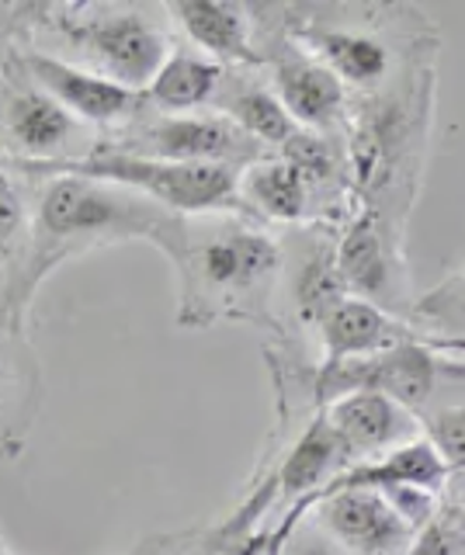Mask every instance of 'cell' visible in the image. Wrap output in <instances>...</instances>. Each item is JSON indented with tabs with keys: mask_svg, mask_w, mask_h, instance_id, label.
I'll list each match as a JSON object with an SVG mask.
<instances>
[{
	"mask_svg": "<svg viewBox=\"0 0 465 555\" xmlns=\"http://www.w3.org/2000/svg\"><path fill=\"white\" fill-rule=\"evenodd\" d=\"M178 274V326L209 330L216 323L264 326L274 337L285 240L247 216L175 219L157 243Z\"/></svg>",
	"mask_w": 465,
	"mask_h": 555,
	"instance_id": "obj_1",
	"label": "cell"
},
{
	"mask_svg": "<svg viewBox=\"0 0 465 555\" xmlns=\"http://www.w3.org/2000/svg\"><path fill=\"white\" fill-rule=\"evenodd\" d=\"M438 112V63L410 69L386 91L351 101L344 129L354 202L406 233L417 208Z\"/></svg>",
	"mask_w": 465,
	"mask_h": 555,
	"instance_id": "obj_2",
	"label": "cell"
},
{
	"mask_svg": "<svg viewBox=\"0 0 465 555\" xmlns=\"http://www.w3.org/2000/svg\"><path fill=\"white\" fill-rule=\"evenodd\" d=\"M279 22L288 42L331 69L351 101L438 63L441 52L438 22L410 4H288L279 8Z\"/></svg>",
	"mask_w": 465,
	"mask_h": 555,
	"instance_id": "obj_3",
	"label": "cell"
},
{
	"mask_svg": "<svg viewBox=\"0 0 465 555\" xmlns=\"http://www.w3.org/2000/svg\"><path fill=\"white\" fill-rule=\"evenodd\" d=\"M46 178L49 181L39 188L36 219H31V257L22 271L25 282L14 292L18 312L63 260L129 240H150L157 247L170 222L178 219L118 184L80 178V173H46Z\"/></svg>",
	"mask_w": 465,
	"mask_h": 555,
	"instance_id": "obj_4",
	"label": "cell"
},
{
	"mask_svg": "<svg viewBox=\"0 0 465 555\" xmlns=\"http://www.w3.org/2000/svg\"><path fill=\"white\" fill-rule=\"evenodd\" d=\"M14 167H22L28 173H80V178L118 184L181 219L244 216V205H240V195H236L240 170H230V167L170 164V160H150V156H132V153H115V150H94L63 164L14 160Z\"/></svg>",
	"mask_w": 465,
	"mask_h": 555,
	"instance_id": "obj_5",
	"label": "cell"
},
{
	"mask_svg": "<svg viewBox=\"0 0 465 555\" xmlns=\"http://www.w3.org/2000/svg\"><path fill=\"white\" fill-rule=\"evenodd\" d=\"M167 22V14H164ZM146 8H56L49 11L66 42L88 56V69L143 94L164 60L175 52L170 28Z\"/></svg>",
	"mask_w": 465,
	"mask_h": 555,
	"instance_id": "obj_6",
	"label": "cell"
},
{
	"mask_svg": "<svg viewBox=\"0 0 465 555\" xmlns=\"http://www.w3.org/2000/svg\"><path fill=\"white\" fill-rule=\"evenodd\" d=\"M257 17H261V69H268V83L288 118L302 132L344 135L351 118V94L344 91V83L313 56H306L296 42H288L279 8H257Z\"/></svg>",
	"mask_w": 465,
	"mask_h": 555,
	"instance_id": "obj_7",
	"label": "cell"
},
{
	"mask_svg": "<svg viewBox=\"0 0 465 555\" xmlns=\"http://www.w3.org/2000/svg\"><path fill=\"white\" fill-rule=\"evenodd\" d=\"M334 260L348 295L386 309L400 320H410L417 295L410 285L406 233L378 219L375 212L358 208L334 236Z\"/></svg>",
	"mask_w": 465,
	"mask_h": 555,
	"instance_id": "obj_8",
	"label": "cell"
},
{
	"mask_svg": "<svg viewBox=\"0 0 465 555\" xmlns=\"http://www.w3.org/2000/svg\"><path fill=\"white\" fill-rule=\"evenodd\" d=\"M115 153L150 156V160H170V164H209V167H230L244 170L247 164L268 156L264 146L236 129L227 115L219 112H192V115H153L146 121L135 118L132 132L118 139L115 146H101Z\"/></svg>",
	"mask_w": 465,
	"mask_h": 555,
	"instance_id": "obj_9",
	"label": "cell"
},
{
	"mask_svg": "<svg viewBox=\"0 0 465 555\" xmlns=\"http://www.w3.org/2000/svg\"><path fill=\"white\" fill-rule=\"evenodd\" d=\"M167 22L178 28L188 49L227 69H261V17L257 4L227 0H167Z\"/></svg>",
	"mask_w": 465,
	"mask_h": 555,
	"instance_id": "obj_10",
	"label": "cell"
},
{
	"mask_svg": "<svg viewBox=\"0 0 465 555\" xmlns=\"http://www.w3.org/2000/svg\"><path fill=\"white\" fill-rule=\"evenodd\" d=\"M25 66L31 74V83L83 126H132L146 112L143 94L94 74L88 66L49 56V52H28Z\"/></svg>",
	"mask_w": 465,
	"mask_h": 555,
	"instance_id": "obj_11",
	"label": "cell"
},
{
	"mask_svg": "<svg viewBox=\"0 0 465 555\" xmlns=\"http://www.w3.org/2000/svg\"><path fill=\"white\" fill-rule=\"evenodd\" d=\"M306 517L331 538L344 555H406L413 531L396 514L383 490H344L317 503Z\"/></svg>",
	"mask_w": 465,
	"mask_h": 555,
	"instance_id": "obj_12",
	"label": "cell"
},
{
	"mask_svg": "<svg viewBox=\"0 0 465 555\" xmlns=\"http://www.w3.org/2000/svg\"><path fill=\"white\" fill-rule=\"evenodd\" d=\"M323 421L331 424L334 438L340 441L348 462H369L378 455H389V451L403 448L410 441H421V421L417 413H410L400 406L396 399L372 392V389H358L326 403Z\"/></svg>",
	"mask_w": 465,
	"mask_h": 555,
	"instance_id": "obj_13",
	"label": "cell"
},
{
	"mask_svg": "<svg viewBox=\"0 0 465 555\" xmlns=\"http://www.w3.org/2000/svg\"><path fill=\"white\" fill-rule=\"evenodd\" d=\"M317 347H320V364H337V361H361V358H375L386 354L392 347L410 344V340H424L417 326L410 320L392 317V312L378 309L365 299H340L326 320L317 330Z\"/></svg>",
	"mask_w": 465,
	"mask_h": 555,
	"instance_id": "obj_14",
	"label": "cell"
},
{
	"mask_svg": "<svg viewBox=\"0 0 465 555\" xmlns=\"http://www.w3.org/2000/svg\"><path fill=\"white\" fill-rule=\"evenodd\" d=\"M302 254L292 260L285 254V271H282V292L288 295V312L292 323L306 330L309 337H317L320 323L326 320L340 299H348L334 260V236L337 230L326 225H302Z\"/></svg>",
	"mask_w": 465,
	"mask_h": 555,
	"instance_id": "obj_15",
	"label": "cell"
},
{
	"mask_svg": "<svg viewBox=\"0 0 465 555\" xmlns=\"http://www.w3.org/2000/svg\"><path fill=\"white\" fill-rule=\"evenodd\" d=\"M4 129L14 150L22 153V164H63L77 160V135L83 132V121L60 108L36 83H28L11 91Z\"/></svg>",
	"mask_w": 465,
	"mask_h": 555,
	"instance_id": "obj_16",
	"label": "cell"
},
{
	"mask_svg": "<svg viewBox=\"0 0 465 555\" xmlns=\"http://www.w3.org/2000/svg\"><path fill=\"white\" fill-rule=\"evenodd\" d=\"M236 195L244 216L268 225V230H302L313 225V202L282 153H268L236 173Z\"/></svg>",
	"mask_w": 465,
	"mask_h": 555,
	"instance_id": "obj_17",
	"label": "cell"
},
{
	"mask_svg": "<svg viewBox=\"0 0 465 555\" xmlns=\"http://www.w3.org/2000/svg\"><path fill=\"white\" fill-rule=\"evenodd\" d=\"M212 112L227 115L236 129H244L268 153L285 150L299 132V126L282 108V101L274 98L271 83L257 77V69H227Z\"/></svg>",
	"mask_w": 465,
	"mask_h": 555,
	"instance_id": "obj_18",
	"label": "cell"
},
{
	"mask_svg": "<svg viewBox=\"0 0 465 555\" xmlns=\"http://www.w3.org/2000/svg\"><path fill=\"white\" fill-rule=\"evenodd\" d=\"M227 80V66L202 56V52L175 46V52L164 60L157 77L143 91L146 104L160 108V115H192V112H212L219 98V87Z\"/></svg>",
	"mask_w": 465,
	"mask_h": 555,
	"instance_id": "obj_19",
	"label": "cell"
},
{
	"mask_svg": "<svg viewBox=\"0 0 465 555\" xmlns=\"http://www.w3.org/2000/svg\"><path fill=\"white\" fill-rule=\"evenodd\" d=\"M417 421L421 438L435 448L448 473L465 468V361L438 354V386Z\"/></svg>",
	"mask_w": 465,
	"mask_h": 555,
	"instance_id": "obj_20",
	"label": "cell"
},
{
	"mask_svg": "<svg viewBox=\"0 0 465 555\" xmlns=\"http://www.w3.org/2000/svg\"><path fill=\"white\" fill-rule=\"evenodd\" d=\"M410 323L441 358L465 361V260L448 271L435 288L417 295Z\"/></svg>",
	"mask_w": 465,
	"mask_h": 555,
	"instance_id": "obj_21",
	"label": "cell"
},
{
	"mask_svg": "<svg viewBox=\"0 0 465 555\" xmlns=\"http://www.w3.org/2000/svg\"><path fill=\"white\" fill-rule=\"evenodd\" d=\"M25 230V202L18 195V188H14L11 173L0 164V243H11L22 236Z\"/></svg>",
	"mask_w": 465,
	"mask_h": 555,
	"instance_id": "obj_22",
	"label": "cell"
},
{
	"mask_svg": "<svg viewBox=\"0 0 465 555\" xmlns=\"http://www.w3.org/2000/svg\"><path fill=\"white\" fill-rule=\"evenodd\" d=\"M282 552H288V555H344L331 538H326L320 528H309L306 520L285 538Z\"/></svg>",
	"mask_w": 465,
	"mask_h": 555,
	"instance_id": "obj_23",
	"label": "cell"
},
{
	"mask_svg": "<svg viewBox=\"0 0 465 555\" xmlns=\"http://www.w3.org/2000/svg\"><path fill=\"white\" fill-rule=\"evenodd\" d=\"M22 375H18V364L8 351H0V416H8V410L14 406V399L22 392Z\"/></svg>",
	"mask_w": 465,
	"mask_h": 555,
	"instance_id": "obj_24",
	"label": "cell"
},
{
	"mask_svg": "<svg viewBox=\"0 0 465 555\" xmlns=\"http://www.w3.org/2000/svg\"><path fill=\"white\" fill-rule=\"evenodd\" d=\"M441 503H448L452 511L465 514V468H455V473L444 476V482H441Z\"/></svg>",
	"mask_w": 465,
	"mask_h": 555,
	"instance_id": "obj_25",
	"label": "cell"
},
{
	"mask_svg": "<svg viewBox=\"0 0 465 555\" xmlns=\"http://www.w3.org/2000/svg\"><path fill=\"white\" fill-rule=\"evenodd\" d=\"M233 555H279V552H271V545H268V534L264 531H257V534H250L244 545H240Z\"/></svg>",
	"mask_w": 465,
	"mask_h": 555,
	"instance_id": "obj_26",
	"label": "cell"
},
{
	"mask_svg": "<svg viewBox=\"0 0 465 555\" xmlns=\"http://www.w3.org/2000/svg\"><path fill=\"white\" fill-rule=\"evenodd\" d=\"M8 257H11V247H8V243H0V271H4V264H8Z\"/></svg>",
	"mask_w": 465,
	"mask_h": 555,
	"instance_id": "obj_27",
	"label": "cell"
}]
</instances>
